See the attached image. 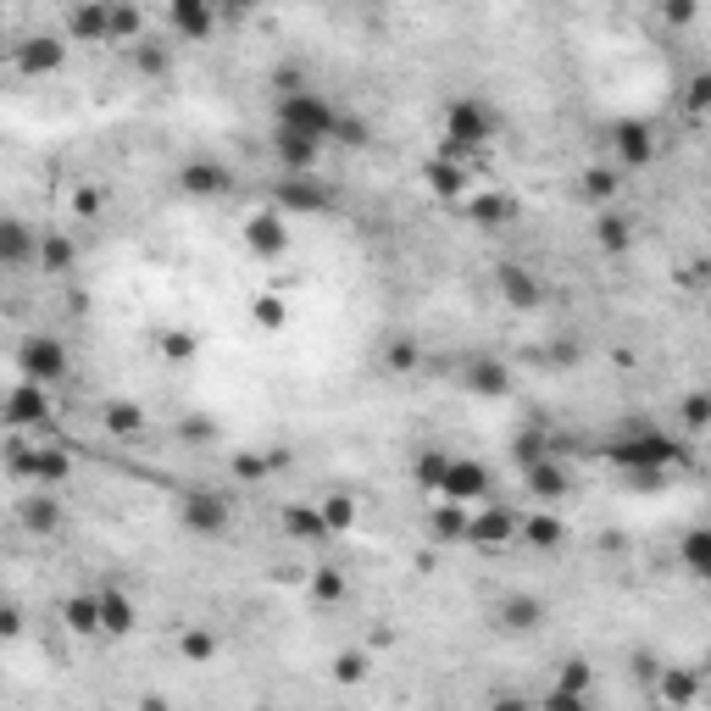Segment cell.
Segmentation results:
<instances>
[{"instance_id": "cell-1", "label": "cell", "mask_w": 711, "mask_h": 711, "mask_svg": "<svg viewBox=\"0 0 711 711\" xmlns=\"http://www.w3.org/2000/svg\"><path fill=\"white\" fill-rule=\"evenodd\" d=\"M600 456H606L611 467H622L628 478H639V484H656V473L689 462V451H683L678 440H667L661 429H628V434H617Z\"/></svg>"}, {"instance_id": "cell-2", "label": "cell", "mask_w": 711, "mask_h": 711, "mask_svg": "<svg viewBox=\"0 0 711 711\" xmlns=\"http://www.w3.org/2000/svg\"><path fill=\"white\" fill-rule=\"evenodd\" d=\"M272 123H278V128H289V134H306V140L328 145V140H339L344 112H339L322 90H311V84H306V90H295V95H278Z\"/></svg>"}, {"instance_id": "cell-3", "label": "cell", "mask_w": 711, "mask_h": 711, "mask_svg": "<svg viewBox=\"0 0 711 711\" xmlns=\"http://www.w3.org/2000/svg\"><path fill=\"white\" fill-rule=\"evenodd\" d=\"M495 128H501V117H495V106H490V101H478V95H456V101L445 106V151H440V156L462 162V156L484 151V145L495 140Z\"/></svg>"}, {"instance_id": "cell-4", "label": "cell", "mask_w": 711, "mask_h": 711, "mask_svg": "<svg viewBox=\"0 0 711 711\" xmlns=\"http://www.w3.org/2000/svg\"><path fill=\"white\" fill-rule=\"evenodd\" d=\"M7 467H12V478H29L34 490H56V484L73 478V456L62 445H23L18 440L7 451Z\"/></svg>"}, {"instance_id": "cell-5", "label": "cell", "mask_w": 711, "mask_h": 711, "mask_svg": "<svg viewBox=\"0 0 711 711\" xmlns=\"http://www.w3.org/2000/svg\"><path fill=\"white\" fill-rule=\"evenodd\" d=\"M178 523L195 534V539H223L228 523H234V506L223 490H184L178 501Z\"/></svg>"}, {"instance_id": "cell-6", "label": "cell", "mask_w": 711, "mask_h": 711, "mask_svg": "<svg viewBox=\"0 0 711 711\" xmlns=\"http://www.w3.org/2000/svg\"><path fill=\"white\" fill-rule=\"evenodd\" d=\"M18 368H23V379L29 384H62L68 379V344L62 339H51V333H29L23 344H18Z\"/></svg>"}, {"instance_id": "cell-7", "label": "cell", "mask_w": 711, "mask_h": 711, "mask_svg": "<svg viewBox=\"0 0 711 711\" xmlns=\"http://www.w3.org/2000/svg\"><path fill=\"white\" fill-rule=\"evenodd\" d=\"M333 206V189L322 178H278L272 184V212L278 217H317Z\"/></svg>"}, {"instance_id": "cell-8", "label": "cell", "mask_w": 711, "mask_h": 711, "mask_svg": "<svg viewBox=\"0 0 711 711\" xmlns=\"http://www.w3.org/2000/svg\"><path fill=\"white\" fill-rule=\"evenodd\" d=\"M462 390L478 401H506L512 395V368L501 356H467L462 362Z\"/></svg>"}, {"instance_id": "cell-9", "label": "cell", "mask_w": 711, "mask_h": 711, "mask_svg": "<svg viewBox=\"0 0 711 711\" xmlns=\"http://www.w3.org/2000/svg\"><path fill=\"white\" fill-rule=\"evenodd\" d=\"M62 62H68V40H56V34H29L23 45H12V68H18L23 79L62 73Z\"/></svg>"}, {"instance_id": "cell-10", "label": "cell", "mask_w": 711, "mask_h": 711, "mask_svg": "<svg viewBox=\"0 0 711 711\" xmlns=\"http://www.w3.org/2000/svg\"><path fill=\"white\" fill-rule=\"evenodd\" d=\"M611 156H617V167H650V162H656V134H650V123H645V117L611 123Z\"/></svg>"}, {"instance_id": "cell-11", "label": "cell", "mask_w": 711, "mask_h": 711, "mask_svg": "<svg viewBox=\"0 0 711 711\" xmlns=\"http://www.w3.org/2000/svg\"><path fill=\"white\" fill-rule=\"evenodd\" d=\"M68 40L112 45V0H79V7H68Z\"/></svg>"}, {"instance_id": "cell-12", "label": "cell", "mask_w": 711, "mask_h": 711, "mask_svg": "<svg viewBox=\"0 0 711 711\" xmlns=\"http://www.w3.org/2000/svg\"><path fill=\"white\" fill-rule=\"evenodd\" d=\"M272 156L284 167V178H311L317 162H322V145L306 140V134H289V128H272Z\"/></svg>"}, {"instance_id": "cell-13", "label": "cell", "mask_w": 711, "mask_h": 711, "mask_svg": "<svg viewBox=\"0 0 711 711\" xmlns=\"http://www.w3.org/2000/svg\"><path fill=\"white\" fill-rule=\"evenodd\" d=\"M495 284H501V300H506L512 311H539V306H545V284H539L523 261H501V267H495Z\"/></svg>"}, {"instance_id": "cell-14", "label": "cell", "mask_w": 711, "mask_h": 711, "mask_svg": "<svg viewBox=\"0 0 711 711\" xmlns=\"http://www.w3.org/2000/svg\"><path fill=\"white\" fill-rule=\"evenodd\" d=\"M245 245H250V256L278 261V256L289 250V223H284L278 212H250V217H245Z\"/></svg>"}, {"instance_id": "cell-15", "label": "cell", "mask_w": 711, "mask_h": 711, "mask_svg": "<svg viewBox=\"0 0 711 711\" xmlns=\"http://www.w3.org/2000/svg\"><path fill=\"white\" fill-rule=\"evenodd\" d=\"M495 484H490V467L484 462H473V456H456L451 462V473H445V484H440V501H484Z\"/></svg>"}, {"instance_id": "cell-16", "label": "cell", "mask_w": 711, "mask_h": 711, "mask_svg": "<svg viewBox=\"0 0 711 711\" xmlns=\"http://www.w3.org/2000/svg\"><path fill=\"white\" fill-rule=\"evenodd\" d=\"M7 429H51V401H45V384H18L12 401H7Z\"/></svg>"}, {"instance_id": "cell-17", "label": "cell", "mask_w": 711, "mask_h": 711, "mask_svg": "<svg viewBox=\"0 0 711 711\" xmlns=\"http://www.w3.org/2000/svg\"><path fill=\"white\" fill-rule=\"evenodd\" d=\"M178 189H184L189 200H212V195H223V189H228V167H223V162H212V156H195V162H184V167H178Z\"/></svg>"}, {"instance_id": "cell-18", "label": "cell", "mask_w": 711, "mask_h": 711, "mask_svg": "<svg viewBox=\"0 0 711 711\" xmlns=\"http://www.w3.org/2000/svg\"><path fill=\"white\" fill-rule=\"evenodd\" d=\"M134 622H140L134 595H128V589H117V584H101V633H106V639H128V633H134Z\"/></svg>"}, {"instance_id": "cell-19", "label": "cell", "mask_w": 711, "mask_h": 711, "mask_svg": "<svg viewBox=\"0 0 711 711\" xmlns=\"http://www.w3.org/2000/svg\"><path fill=\"white\" fill-rule=\"evenodd\" d=\"M700 667H661L656 678V694H661V711H689L700 700Z\"/></svg>"}, {"instance_id": "cell-20", "label": "cell", "mask_w": 711, "mask_h": 711, "mask_svg": "<svg viewBox=\"0 0 711 711\" xmlns=\"http://www.w3.org/2000/svg\"><path fill=\"white\" fill-rule=\"evenodd\" d=\"M278 528L295 539V545H322V539H333V528H328V517H322V506H306V501H295V506H284V517H278Z\"/></svg>"}, {"instance_id": "cell-21", "label": "cell", "mask_w": 711, "mask_h": 711, "mask_svg": "<svg viewBox=\"0 0 711 711\" xmlns=\"http://www.w3.org/2000/svg\"><path fill=\"white\" fill-rule=\"evenodd\" d=\"M495 622H501L506 633H534V628L545 622V600H539L534 589H517V595H506V600L495 606Z\"/></svg>"}, {"instance_id": "cell-22", "label": "cell", "mask_w": 711, "mask_h": 711, "mask_svg": "<svg viewBox=\"0 0 711 711\" xmlns=\"http://www.w3.org/2000/svg\"><path fill=\"white\" fill-rule=\"evenodd\" d=\"M517 534H523V523H517L506 506H490V512H478V517H473L467 545H490V550H501V545H512Z\"/></svg>"}, {"instance_id": "cell-23", "label": "cell", "mask_w": 711, "mask_h": 711, "mask_svg": "<svg viewBox=\"0 0 711 711\" xmlns=\"http://www.w3.org/2000/svg\"><path fill=\"white\" fill-rule=\"evenodd\" d=\"M167 29L178 40H206L217 29V12L206 7V0H173V7H167Z\"/></svg>"}, {"instance_id": "cell-24", "label": "cell", "mask_w": 711, "mask_h": 711, "mask_svg": "<svg viewBox=\"0 0 711 711\" xmlns=\"http://www.w3.org/2000/svg\"><path fill=\"white\" fill-rule=\"evenodd\" d=\"M29 261H40V239L29 234L23 217H7L0 223V267H29Z\"/></svg>"}, {"instance_id": "cell-25", "label": "cell", "mask_w": 711, "mask_h": 711, "mask_svg": "<svg viewBox=\"0 0 711 711\" xmlns=\"http://www.w3.org/2000/svg\"><path fill=\"white\" fill-rule=\"evenodd\" d=\"M18 523H23L29 534H56V528H62L56 495H51V490H29V495L18 501Z\"/></svg>"}, {"instance_id": "cell-26", "label": "cell", "mask_w": 711, "mask_h": 711, "mask_svg": "<svg viewBox=\"0 0 711 711\" xmlns=\"http://www.w3.org/2000/svg\"><path fill=\"white\" fill-rule=\"evenodd\" d=\"M523 484H528V495H534V501H567V495H573V484H567V467H561L556 456L534 462V467L523 473Z\"/></svg>"}, {"instance_id": "cell-27", "label": "cell", "mask_w": 711, "mask_h": 711, "mask_svg": "<svg viewBox=\"0 0 711 711\" xmlns=\"http://www.w3.org/2000/svg\"><path fill=\"white\" fill-rule=\"evenodd\" d=\"M128 68H134L140 79H167V73H173V45H167V40H151V34H145V40H140V45L128 51Z\"/></svg>"}, {"instance_id": "cell-28", "label": "cell", "mask_w": 711, "mask_h": 711, "mask_svg": "<svg viewBox=\"0 0 711 711\" xmlns=\"http://www.w3.org/2000/svg\"><path fill=\"white\" fill-rule=\"evenodd\" d=\"M62 622L73 633H101V589H79L62 600Z\"/></svg>"}, {"instance_id": "cell-29", "label": "cell", "mask_w": 711, "mask_h": 711, "mask_svg": "<svg viewBox=\"0 0 711 711\" xmlns=\"http://www.w3.org/2000/svg\"><path fill=\"white\" fill-rule=\"evenodd\" d=\"M678 561H683L694 578L711 584V523H700V528H689V534L678 539Z\"/></svg>"}, {"instance_id": "cell-30", "label": "cell", "mask_w": 711, "mask_h": 711, "mask_svg": "<svg viewBox=\"0 0 711 711\" xmlns=\"http://www.w3.org/2000/svg\"><path fill=\"white\" fill-rule=\"evenodd\" d=\"M467 217L478 223V228H506V223H517V200L512 195H473V206H467Z\"/></svg>"}, {"instance_id": "cell-31", "label": "cell", "mask_w": 711, "mask_h": 711, "mask_svg": "<svg viewBox=\"0 0 711 711\" xmlns=\"http://www.w3.org/2000/svg\"><path fill=\"white\" fill-rule=\"evenodd\" d=\"M217 650H223V639H217L212 628H200V622L178 628V656H184L189 667H206V661H217Z\"/></svg>"}, {"instance_id": "cell-32", "label": "cell", "mask_w": 711, "mask_h": 711, "mask_svg": "<svg viewBox=\"0 0 711 711\" xmlns=\"http://www.w3.org/2000/svg\"><path fill=\"white\" fill-rule=\"evenodd\" d=\"M578 189H584L589 200H600V206H606V200H617V195H622V167L595 162V167H584V173H578Z\"/></svg>"}, {"instance_id": "cell-33", "label": "cell", "mask_w": 711, "mask_h": 711, "mask_svg": "<svg viewBox=\"0 0 711 711\" xmlns=\"http://www.w3.org/2000/svg\"><path fill=\"white\" fill-rule=\"evenodd\" d=\"M451 451L445 445H429V451H418V462H412V478L429 490V495H440V484H445V473H451Z\"/></svg>"}, {"instance_id": "cell-34", "label": "cell", "mask_w": 711, "mask_h": 711, "mask_svg": "<svg viewBox=\"0 0 711 711\" xmlns=\"http://www.w3.org/2000/svg\"><path fill=\"white\" fill-rule=\"evenodd\" d=\"M595 239H600L606 256H622V250L633 245V223H628L622 212H600V217H595Z\"/></svg>"}, {"instance_id": "cell-35", "label": "cell", "mask_w": 711, "mask_h": 711, "mask_svg": "<svg viewBox=\"0 0 711 711\" xmlns=\"http://www.w3.org/2000/svg\"><path fill=\"white\" fill-rule=\"evenodd\" d=\"M467 528H473V517H467L456 501H440V506H434V517H429V534H434V539H445V545L467 539Z\"/></svg>"}, {"instance_id": "cell-36", "label": "cell", "mask_w": 711, "mask_h": 711, "mask_svg": "<svg viewBox=\"0 0 711 711\" xmlns=\"http://www.w3.org/2000/svg\"><path fill=\"white\" fill-rule=\"evenodd\" d=\"M517 539H528L534 550H556V545L567 539V523H561L556 512H534V517L523 523V534H517Z\"/></svg>"}, {"instance_id": "cell-37", "label": "cell", "mask_w": 711, "mask_h": 711, "mask_svg": "<svg viewBox=\"0 0 711 711\" xmlns=\"http://www.w3.org/2000/svg\"><path fill=\"white\" fill-rule=\"evenodd\" d=\"M101 423H106V434H112V440H134V434L145 429V412H140L134 401H106Z\"/></svg>"}, {"instance_id": "cell-38", "label": "cell", "mask_w": 711, "mask_h": 711, "mask_svg": "<svg viewBox=\"0 0 711 711\" xmlns=\"http://www.w3.org/2000/svg\"><path fill=\"white\" fill-rule=\"evenodd\" d=\"M423 173H429V189H434V195H445V200L467 189V173H462V162H451V156H434Z\"/></svg>"}, {"instance_id": "cell-39", "label": "cell", "mask_w": 711, "mask_h": 711, "mask_svg": "<svg viewBox=\"0 0 711 711\" xmlns=\"http://www.w3.org/2000/svg\"><path fill=\"white\" fill-rule=\"evenodd\" d=\"M145 40V12L140 7H112V45H140Z\"/></svg>"}, {"instance_id": "cell-40", "label": "cell", "mask_w": 711, "mask_h": 711, "mask_svg": "<svg viewBox=\"0 0 711 711\" xmlns=\"http://www.w3.org/2000/svg\"><path fill=\"white\" fill-rule=\"evenodd\" d=\"M73 261H79V245H73L68 234H45V239H40V267H45V272H68Z\"/></svg>"}, {"instance_id": "cell-41", "label": "cell", "mask_w": 711, "mask_h": 711, "mask_svg": "<svg viewBox=\"0 0 711 711\" xmlns=\"http://www.w3.org/2000/svg\"><path fill=\"white\" fill-rule=\"evenodd\" d=\"M284 467V456H256V451H239L234 456V478L239 484H261V478H272Z\"/></svg>"}, {"instance_id": "cell-42", "label": "cell", "mask_w": 711, "mask_h": 711, "mask_svg": "<svg viewBox=\"0 0 711 711\" xmlns=\"http://www.w3.org/2000/svg\"><path fill=\"white\" fill-rule=\"evenodd\" d=\"M678 418H683V429H689V434L711 429V390H689V395L678 401Z\"/></svg>"}, {"instance_id": "cell-43", "label": "cell", "mask_w": 711, "mask_h": 711, "mask_svg": "<svg viewBox=\"0 0 711 711\" xmlns=\"http://www.w3.org/2000/svg\"><path fill=\"white\" fill-rule=\"evenodd\" d=\"M322 517H328V528H333V534L356 528V495H344V490L322 495Z\"/></svg>"}, {"instance_id": "cell-44", "label": "cell", "mask_w": 711, "mask_h": 711, "mask_svg": "<svg viewBox=\"0 0 711 711\" xmlns=\"http://www.w3.org/2000/svg\"><path fill=\"white\" fill-rule=\"evenodd\" d=\"M344 589H350V584H344V573H339V567H317V573H311V600L339 606V600H344Z\"/></svg>"}, {"instance_id": "cell-45", "label": "cell", "mask_w": 711, "mask_h": 711, "mask_svg": "<svg viewBox=\"0 0 711 711\" xmlns=\"http://www.w3.org/2000/svg\"><path fill=\"white\" fill-rule=\"evenodd\" d=\"M589 683H595V667H589L584 656H567V661L556 667V689H573V694H589Z\"/></svg>"}, {"instance_id": "cell-46", "label": "cell", "mask_w": 711, "mask_h": 711, "mask_svg": "<svg viewBox=\"0 0 711 711\" xmlns=\"http://www.w3.org/2000/svg\"><path fill=\"white\" fill-rule=\"evenodd\" d=\"M368 667H373L368 650H339V656H333V683H362Z\"/></svg>"}, {"instance_id": "cell-47", "label": "cell", "mask_w": 711, "mask_h": 711, "mask_svg": "<svg viewBox=\"0 0 711 711\" xmlns=\"http://www.w3.org/2000/svg\"><path fill=\"white\" fill-rule=\"evenodd\" d=\"M162 356H167V362H195V356H200V339H195L189 328H173V333H162Z\"/></svg>"}, {"instance_id": "cell-48", "label": "cell", "mask_w": 711, "mask_h": 711, "mask_svg": "<svg viewBox=\"0 0 711 711\" xmlns=\"http://www.w3.org/2000/svg\"><path fill=\"white\" fill-rule=\"evenodd\" d=\"M683 106H689L694 117H705V112H711V68L689 73V84H683Z\"/></svg>"}, {"instance_id": "cell-49", "label": "cell", "mask_w": 711, "mask_h": 711, "mask_svg": "<svg viewBox=\"0 0 711 711\" xmlns=\"http://www.w3.org/2000/svg\"><path fill=\"white\" fill-rule=\"evenodd\" d=\"M250 317H256V328H284L289 322V306L278 295H256L250 300Z\"/></svg>"}, {"instance_id": "cell-50", "label": "cell", "mask_w": 711, "mask_h": 711, "mask_svg": "<svg viewBox=\"0 0 711 711\" xmlns=\"http://www.w3.org/2000/svg\"><path fill=\"white\" fill-rule=\"evenodd\" d=\"M512 456H517V467L528 473L534 462H545V456H550V440H545V434H517V451H512Z\"/></svg>"}, {"instance_id": "cell-51", "label": "cell", "mask_w": 711, "mask_h": 711, "mask_svg": "<svg viewBox=\"0 0 711 711\" xmlns=\"http://www.w3.org/2000/svg\"><path fill=\"white\" fill-rule=\"evenodd\" d=\"M384 362H390L395 373H412V368L423 362V356H418V344H412V339H390V350H384Z\"/></svg>"}, {"instance_id": "cell-52", "label": "cell", "mask_w": 711, "mask_h": 711, "mask_svg": "<svg viewBox=\"0 0 711 711\" xmlns=\"http://www.w3.org/2000/svg\"><path fill=\"white\" fill-rule=\"evenodd\" d=\"M534 711H589V694H573V689H550Z\"/></svg>"}, {"instance_id": "cell-53", "label": "cell", "mask_w": 711, "mask_h": 711, "mask_svg": "<svg viewBox=\"0 0 711 711\" xmlns=\"http://www.w3.org/2000/svg\"><path fill=\"white\" fill-rule=\"evenodd\" d=\"M217 434H223V429H217L212 418H184V423H178V440H189V445H206V440H217Z\"/></svg>"}, {"instance_id": "cell-54", "label": "cell", "mask_w": 711, "mask_h": 711, "mask_svg": "<svg viewBox=\"0 0 711 711\" xmlns=\"http://www.w3.org/2000/svg\"><path fill=\"white\" fill-rule=\"evenodd\" d=\"M73 212H79V217H101V189H90V184L73 189Z\"/></svg>"}, {"instance_id": "cell-55", "label": "cell", "mask_w": 711, "mask_h": 711, "mask_svg": "<svg viewBox=\"0 0 711 711\" xmlns=\"http://www.w3.org/2000/svg\"><path fill=\"white\" fill-rule=\"evenodd\" d=\"M339 145H368V123L362 117H344L339 123Z\"/></svg>"}, {"instance_id": "cell-56", "label": "cell", "mask_w": 711, "mask_h": 711, "mask_svg": "<svg viewBox=\"0 0 711 711\" xmlns=\"http://www.w3.org/2000/svg\"><path fill=\"white\" fill-rule=\"evenodd\" d=\"M661 23L683 29V23H694V7H689V0H672V7H661Z\"/></svg>"}, {"instance_id": "cell-57", "label": "cell", "mask_w": 711, "mask_h": 711, "mask_svg": "<svg viewBox=\"0 0 711 711\" xmlns=\"http://www.w3.org/2000/svg\"><path fill=\"white\" fill-rule=\"evenodd\" d=\"M0 633H7V639H18V633H23V611H18V606L0 611Z\"/></svg>"}, {"instance_id": "cell-58", "label": "cell", "mask_w": 711, "mask_h": 711, "mask_svg": "<svg viewBox=\"0 0 711 711\" xmlns=\"http://www.w3.org/2000/svg\"><path fill=\"white\" fill-rule=\"evenodd\" d=\"M490 711H534V700H523V694H501V700H490Z\"/></svg>"}, {"instance_id": "cell-59", "label": "cell", "mask_w": 711, "mask_h": 711, "mask_svg": "<svg viewBox=\"0 0 711 711\" xmlns=\"http://www.w3.org/2000/svg\"><path fill=\"white\" fill-rule=\"evenodd\" d=\"M140 711H167V700H162V694H145V700H140Z\"/></svg>"}, {"instance_id": "cell-60", "label": "cell", "mask_w": 711, "mask_h": 711, "mask_svg": "<svg viewBox=\"0 0 711 711\" xmlns=\"http://www.w3.org/2000/svg\"><path fill=\"white\" fill-rule=\"evenodd\" d=\"M700 267V284H705V295H711V261H694Z\"/></svg>"}, {"instance_id": "cell-61", "label": "cell", "mask_w": 711, "mask_h": 711, "mask_svg": "<svg viewBox=\"0 0 711 711\" xmlns=\"http://www.w3.org/2000/svg\"><path fill=\"white\" fill-rule=\"evenodd\" d=\"M700 672H705V678H711V650H705V661H700Z\"/></svg>"}, {"instance_id": "cell-62", "label": "cell", "mask_w": 711, "mask_h": 711, "mask_svg": "<svg viewBox=\"0 0 711 711\" xmlns=\"http://www.w3.org/2000/svg\"><path fill=\"white\" fill-rule=\"evenodd\" d=\"M95 711H117V705H95Z\"/></svg>"}]
</instances>
